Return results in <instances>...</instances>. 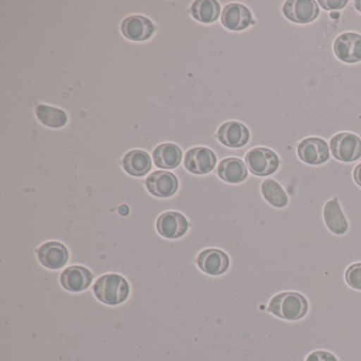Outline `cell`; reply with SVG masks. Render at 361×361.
<instances>
[{
  "label": "cell",
  "instance_id": "6da1fadb",
  "mask_svg": "<svg viewBox=\"0 0 361 361\" xmlns=\"http://www.w3.org/2000/svg\"><path fill=\"white\" fill-rule=\"evenodd\" d=\"M97 299L107 305H119L130 295V285L123 276L109 274L101 276L94 285Z\"/></svg>",
  "mask_w": 361,
  "mask_h": 361
},
{
  "label": "cell",
  "instance_id": "7a4b0ae2",
  "mask_svg": "<svg viewBox=\"0 0 361 361\" xmlns=\"http://www.w3.org/2000/svg\"><path fill=\"white\" fill-rule=\"evenodd\" d=\"M268 310L274 316L287 321L300 320L308 310V302L298 293H282L270 300Z\"/></svg>",
  "mask_w": 361,
  "mask_h": 361
},
{
  "label": "cell",
  "instance_id": "3957f363",
  "mask_svg": "<svg viewBox=\"0 0 361 361\" xmlns=\"http://www.w3.org/2000/svg\"><path fill=\"white\" fill-rule=\"evenodd\" d=\"M249 171L255 176H268L274 174L280 166L278 155L266 147H255L250 149L245 157Z\"/></svg>",
  "mask_w": 361,
  "mask_h": 361
},
{
  "label": "cell",
  "instance_id": "277c9868",
  "mask_svg": "<svg viewBox=\"0 0 361 361\" xmlns=\"http://www.w3.org/2000/svg\"><path fill=\"white\" fill-rule=\"evenodd\" d=\"M331 154L342 162H353L361 157V140L352 133H340L329 142Z\"/></svg>",
  "mask_w": 361,
  "mask_h": 361
},
{
  "label": "cell",
  "instance_id": "5b68a950",
  "mask_svg": "<svg viewBox=\"0 0 361 361\" xmlns=\"http://www.w3.org/2000/svg\"><path fill=\"white\" fill-rule=\"evenodd\" d=\"M285 18L295 24H308L319 16V6L314 0H288L283 6Z\"/></svg>",
  "mask_w": 361,
  "mask_h": 361
},
{
  "label": "cell",
  "instance_id": "8992f818",
  "mask_svg": "<svg viewBox=\"0 0 361 361\" xmlns=\"http://www.w3.org/2000/svg\"><path fill=\"white\" fill-rule=\"evenodd\" d=\"M297 151L300 159L312 166L324 164L329 158L326 141L317 137L304 139L298 145Z\"/></svg>",
  "mask_w": 361,
  "mask_h": 361
},
{
  "label": "cell",
  "instance_id": "52a82bcc",
  "mask_svg": "<svg viewBox=\"0 0 361 361\" xmlns=\"http://www.w3.org/2000/svg\"><path fill=\"white\" fill-rule=\"evenodd\" d=\"M216 166V156L207 147H193L185 154V168L192 174L204 175Z\"/></svg>",
  "mask_w": 361,
  "mask_h": 361
},
{
  "label": "cell",
  "instance_id": "ba28073f",
  "mask_svg": "<svg viewBox=\"0 0 361 361\" xmlns=\"http://www.w3.org/2000/svg\"><path fill=\"white\" fill-rule=\"evenodd\" d=\"M334 52L340 61L348 64L361 61V35L348 32L339 35L334 43Z\"/></svg>",
  "mask_w": 361,
  "mask_h": 361
},
{
  "label": "cell",
  "instance_id": "9c48e42d",
  "mask_svg": "<svg viewBox=\"0 0 361 361\" xmlns=\"http://www.w3.org/2000/svg\"><path fill=\"white\" fill-rule=\"evenodd\" d=\"M147 189L156 197H171L178 190V179L173 173L156 171L152 173L145 181Z\"/></svg>",
  "mask_w": 361,
  "mask_h": 361
},
{
  "label": "cell",
  "instance_id": "30bf717a",
  "mask_svg": "<svg viewBox=\"0 0 361 361\" xmlns=\"http://www.w3.org/2000/svg\"><path fill=\"white\" fill-rule=\"evenodd\" d=\"M216 138L225 147L238 149L245 147L249 142L250 133L240 122L230 121L226 122L219 128Z\"/></svg>",
  "mask_w": 361,
  "mask_h": 361
},
{
  "label": "cell",
  "instance_id": "8fae6325",
  "mask_svg": "<svg viewBox=\"0 0 361 361\" xmlns=\"http://www.w3.org/2000/svg\"><path fill=\"white\" fill-rule=\"evenodd\" d=\"M158 233L166 238L174 240L181 238L187 233L189 229V223L181 213L166 212L160 215L156 224Z\"/></svg>",
  "mask_w": 361,
  "mask_h": 361
},
{
  "label": "cell",
  "instance_id": "7c38bea8",
  "mask_svg": "<svg viewBox=\"0 0 361 361\" xmlns=\"http://www.w3.org/2000/svg\"><path fill=\"white\" fill-rule=\"evenodd\" d=\"M221 24L230 31H243L253 23L252 14L248 8L240 4H230L224 8Z\"/></svg>",
  "mask_w": 361,
  "mask_h": 361
},
{
  "label": "cell",
  "instance_id": "4fadbf2b",
  "mask_svg": "<svg viewBox=\"0 0 361 361\" xmlns=\"http://www.w3.org/2000/svg\"><path fill=\"white\" fill-rule=\"evenodd\" d=\"M121 32L130 41L145 42L151 39L155 32V27L145 16H132L122 22Z\"/></svg>",
  "mask_w": 361,
  "mask_h": 361
},
{
  "label": "cell",
  "instance_id": "5bb4252c",
  "mask_svg": "<svg viewBox=\"0 0 361 361\" xmlns=\"http://www.w3.org/2000/svg\"><path fill=\"white\" fill-rule=\"evenodd\" d=\"M197 265L202 271L210 276H221L229 268V257L219 249H206L197 257Z\"/></svg>",
  "mask_w": 361,
  "mask_h": 361
},
{
  "label": "cell",
  "instance_id": "9a60e30c",
  "mask_svg": "<svg viewBox=\"0 0 361 361\" xmlns=\"http://www.w3.org/2000/svg\"><path fill=\"white\" fill-rule=\"evenodd\" d=\"M42 265L49 269H60L69 259L68 249L59 242H48L37 250Z\"/></svg>",
  "mask_w": 361,
  "mask_h": 361
},
{
  "label": "cell",
  "instance_id": "2e32d148",
  "mask_svg": "<svg viewBox=\"0 0 361 361\" xmlns=\"http://www.w3.org/2000/svg\"><path fill=\"white\" fill-rule=\"evenodd\" d=\"M90 270L82 266H71L66 268L61 274V284L71 293H80L90 287L92 282Z\"/></svg>",
  "mask_w": 361,
  "mask_h": 361
},
{
  "label": "cell",
  "instance_id": "e0dca14e",
  "mask_svg": "<svg viewBox=\"0 0 361 361\" xmlns=\"http://www.w3.org/2000/svg\"><path fill=\"white\" fill-rule=\"evenodd\" d=\"M323 217H324L325 225L329 228V231L333 232L336 235H342L348 231V221L342 212L337 197H334L333 200L325 204L324 209H323Z\"/></svg>",
  "mask_w": 361,
  "mask_h": 361
},
{
  "label": "cell",
  "instance_id": "ac0fdd59",
  "mask_svg": "<svg viewBox=\"0 0 361 361\" xmlns=\"http://www.w3.org/2000/svg\"><path fill=\"white\" fill-rule=\"evenodd\" d=\"M183 152L178 145L164 143L158 145L153 153L154 164L162 170H173L180 164Z\"/></svg>",
  "mask_w": 361,
  "mask_h": 361
},
{
  "label": "cell",
  "instance_id": "d6986e66",
  "mask_svg": "<svg viewBox=\"0 0 361 361\" xmlns=\"http://www.w3.org/2000/svg\"><path fill=\"white\" fill-rule=\"evenodd\" d=\"M122 166L128 174L142 177L151 171L152 159L147 152L134 149L126 154L122 159Z\"/></svg>",
  "mask_w": 361,
  "mask_h": 361
},
{
  "label": "cell",
  "instance_id": "ffe728a7",
  "mask_svg": "<svg viewBox=\"0 0 361 361\" xmlns=\"http://www.w3.org/2000/svg\"><path fill=\"white\" fill-rule=\"evenodd\" d=\"M217 175L228 183H240L248 176V171L242 160L230 157L221 160L217 166Z\"/></svg>",
  "mask_w": 361,
  "mask_h": 361
},
{
  "label": "cell",
  "instance_id": "44dd1931",
  "mask_svg": "<svg viewBox=\"0 0 361 361\" xmlns=\"http://www.w3.org/2000/svg\"><path fill=\"white\" fill-rule=\"evenodd\" d=\"M192 18L202 24H212L219 20L221 5L216 0H196L191 6Z\"/></svg>",
  "mask_w": 361,
  "mask_h": 361
},
{
  "label": "cell",
  "instance_id": "7402d4cb",
  "mask_svg": "<svg viewBox=\"0 0 361 361\" xmlns=\"http://www.w3.org/2000/svg\"><path fill=\"white\" fill-rule=\"evenodd\" d=\"M37 116L41 123L51 128H63L68 121V116L64 111L48 105H39Z\"/></svg>",
  "mask_w": 361,
  "mask_h": 361
},
{
  "label": "cell",
  "instance_id": "603a6c76",
  "mask_svg": "<svg viewBox=\"0 0 361 361\" xmlns=\"http://www.w3.org/2000/svg\"><path fill=\"white\" fill-rule=\"evenodd\" d=\"M261 191L268 204L276 207V208H284L288 204L286 192L274 179L264 180L262 183Z\"/></svg>",
  "mask_w": 361,
  "mask_h": 361
},
{
  "label": "cell",
  "instance_id": "cb8c5ba5",
  "mask_svg": "<svg viewBox=\"0 0 361 361\" xmlns=\"http://www.w3.org/2000/svg\"><path fill=\"white\" fill-rule=\"evenodd\" d=\"M345 281L348 286L361 290V263L350 266L345 272Z\"/></svg>",
  "mask_w": 361,
  "mask_h": 361
},
{
  "label": "cell",
  "instance_id": "d4e9b609",
  "mask_svg": "<svg viewBox=\"0 0 361 361\" xmlns=\"http://www.w3.org/2000/svg\"><path fill=\"white\" fill-rule=\"evenodd\" d=\"M306 361H338L335 355L326 350H316L308 355Z\"/></svg>",
  "mask_w": 361,
  "mask_h": 361
},
{
  "label": "cell",
  "instance_id": "484cf974",
  "mask_svg": "<svg viewBox=\"0 0 361 361\" xmlns=\"http://www.w3.org/2000/svg\"><path fill=\"white\" fill-rule=\"evenodd\" d=\"M319 5L327 11H331V10H340L343 9L346 5H348V0H336V1H331V0H320Z\"/></svg>",
  "mask_w": 361,
  "mask_h": 361
},
{
  "label": "cell",
  "instance_id": "4316f807",
  "mask_svg": "<svg viewBox=\"0 0 361 361\" xmlns=\"http://www.w3.org/2000/svg\"><path fill=\"white\" fill-rule=\"evenodd\" d=\"M354 180L359 187H361V164L355 168L354 170Z\"/></svg>",
  "mask_w": 361,
  "mask_h": 361
},
{
  "label": "cell",
  "instance_id": "83f0119b",
  "mask_svg": "<svg viewBox=\"0 0 361 361\" xmlns=\"http://www.w3.org/2000/svg\"><path fill=\"white\" fill-rule=\"evenodd\" d=\"M355 8H356L357 11L361 13V0H357L356 3H355Z\"/></svg>",
  "mask_w": 361,
  "mask_h": 361
}]
</instances>
